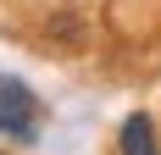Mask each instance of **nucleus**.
<instances>
[{"instance_id":"f03ea898","label":"nucleus","mask_w":161,"mask_h":155,"mask_svg":"<svg viewBox=\"0 0 161 155\" xmlns=\"http://www.w3.org/2000/svg\"><path fill=\"white\" fill-rule=\"evenodd\" d=\"M111 155H161V127L150 111H128L117 122V139H111Z\"/></svg>"},{"instance_id":"20e7f679","label":"nucleus","mask_w":161,"mask_h":155,"mask_svg":"<svg viewBox=\"0 0 161 155\" xmlns=\"http://www.w3.org/2000/svg\"><path fill=\"white\" fill-rule=\"evenodd\" d=\"M0 155H6V150H0Z\"/></svg>"},{"instance_id":"7ed1b4c3","label":"nucleus","mask_w":161,"mask_h":155,"mask_svg":"<svg viewBox=\"0 0 161 155\" xmlns=\"http://www.w3.org/2000/svg\"><path fill=\"white\" fill-rule=\"evenodd\" d=\"M45 39L61 50H78L83 39H89V11L83 6H56V11L45 17Z\"/></svg>"},{"instance_id":"f257e3e1","label":"nucleus","mask_w":161,"mask_h":155,"mask_svg":"<svg viewBox=\"0 0 161 155\" xmlns=\"http://www.w3.org/2000/svg\"><path fill=\"white\" fill-rule=\"evenodd\" d=\"M39 122H45L39 89L17 72H0V144H11V150L39 144Z\"/></svg>"}]
</instances>
